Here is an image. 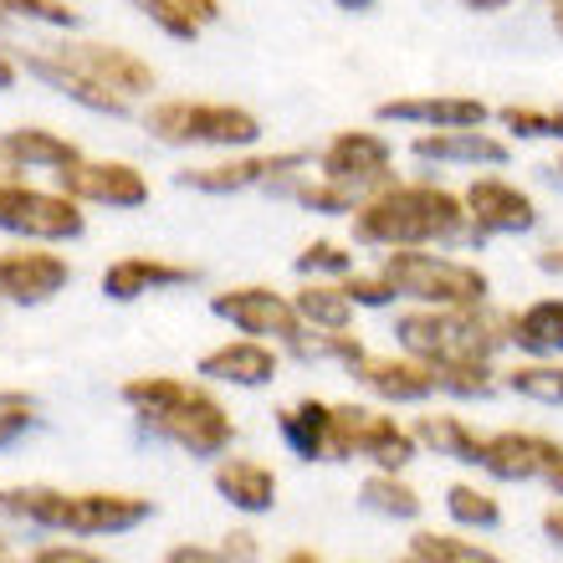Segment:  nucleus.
Returning a JSON list of instances; mask_svg holds the SVG:
<instances>
[{"mask_svg":"<svg viewBox=\"0 0 563 563\" xmlns=\"http://www.w3.org/2000/svg\"><path fill=\"white\" fill-rule=\"evenodd\" d=\"M553 5H563V0H553Z\"/></svg>","mask_w":563,"mask_h":563,"instance_id":"4d7b16f0","label":"nucleus"},{"mask_svg":"<svg viewBox=\"0 0 563 563\" xmlns=\"http://www.w3.org/2000/svg\"><path fill=\"white\" fill-rule=\"evenodd\" d=\"M410 553H420L426 563H503L497 553L476 549V543H466V538H445V533H416Z\"/></svg>","mask_w":563,"mask_h":563,"instance_id":"2f4dec72","label":"nucleus"},{"mask_svg":"<svg viewBox=\"0 0 563 563\" xmlns=\"http://www.w3.org/2000/svg\"><path fill=\"white\" fill-rule=\"evenodd\" d=\"M507 339L533 358H559L563 354V297H543L528 302L522 312L507 318Z\"/></svg>","mask_w":563,"mask_h":563,"instance_id":"5701e85b","label":"nucleus"},{"mask_svg":"<svg viewBox=\"0 0 563 563\" xmlns=\"http://www.w3.org/2000/svg\"><path fill=\"white\" fill-rule=\"evenodd\" d=\"M385 272L400 297H416L426 308H476L487 302V272H476L472 262L426 252V246H400L385 256Z\"/></svg>","mask_w":563,"mask_h":563,"instance_id":"39448f33","label":"nucleus"},{"mask_svg":"<svg viewBox=\"0 0 563 563\" xmlns=\"http://www.w3.org/2000/svg\"><path fill=\"white\" fill-rule=\"evenodd\" d=\"M400 563H426V559H420V553H410V559H400Z\"/></svg>","mask_w":563,"mask_h":563,"instance_id":"864d4df0","label":"nucleus"},{"mask_svg":"<svg viewBox=\"0 0 563 563\" xmlns=\"http://www.w3.org/2000/svg\"><path fill=\"white\" fill-rule=\"evenodd\" d=\"M472 231L466 200L430 179H389L379 190H369L354 206V241L358 246H435V241H456Z\"/></svg>","mask_w":563,"mask_h":563,"instance_id":"f257e3e1","label":"nucleus"},{"mask_svg":"<svg viewBox=\"0 0 563 563\" xmlns=\"http://www.w3.org/2000/svg\"><path fill=\"white\" fill-rule=\"evenodd\" d=\"M416 441L435 445V456L466 461V466H482V445H487L461 416H420L416 420Z\"/></svg>","mask_w":563,"mask_h":563,"instance_id":"bb28decb","label":"nucleus"},{"mask_svg":"<svg viewBox=\"0 0 563 563\" xmlns=\"http://www.w3.org/2000/svg\"><path fill=\"white\" fill-rule=\"evenodd\" d=\"M549 487L563 497V456H559V466H553V472H549Z\"/></svg>","mask_w":563,"mask_h":563,"instance_id":"8fccbe9b","label":"nucleus"},{"mask_svg":"<svg viewBox=\"0 0 563 563\" xmlns=\"http://www.w3.org/2000/svg\"><path fill=\"white\" fill-rule=\"evenodd\" d=\"M559 456L563 445H553L549 435L503 430V435H487V445H482V472H492L497 482H533V476H549Z\"/></svg>","mask_w":563,"mask_h":563,"instance_id":"2eb2a0df","label":"nucleus"},{"mask_svg":"<svg viewBox=\"0 0 563 563\" xmlns=\"http://www.w3.org/2000/svg\"><path fill=\"white\" fill-rule=\"evenodd\" d=\"M175 5L190 15L195 26H210V21H221V0H175Z\"/></svg>","mask_w":563,"mask_h":563,"instance_id":"a19ab883","label":"nucleus"},{"mask_svg":"<svg viewBox=\"0 0 563 563\" xmlns=\"http://www.w3.org/2000/svg\"><path fill=\"white\" fill-rule=\"evenodd\" d=\"M543 533H549L553 543H563V507H549V512H543Z\"/></svg>","mask_w":563,"mask_h":563,"instance_id":"a18cd8bd","label":"nucleus"},{"mask_svg":"<svg viewBox=\"0 0 563 563\" xmlns=\"http://www.w3.org/2000/svg\"><path fill=\"white\" fill-rule=\"evenodd\" d=\"M0 518H21L36 528H62V533H123L148 518L144 497L123 492H52V487H15L0 492Z\"/></svg>","mask_w":563,"mask_h":563,"instance_id":"7ed1b4c3","label":"nucleus"},{"mask_svg":"<svg viewBox=\"0 0 563 563\" xmlns=\"http://www.w3.org/2000/svg\"><path fill=\"white\" fill-rule=\"evenodd\" d=\"M82 210L73 195L31 190L21 179H0V231L26 241H73L82 236Z\"/></svg>","mask_w":563,"mask_h":563,"instance_id":"6e6552de","label":"nucleus"},{"mask_svg":"<svg viewBox=\"0 0 563 563\" xmlns=\"http://www.w3.org/2000/svg\"><path fill=\"white\" fill-rule=\"evenodd\" d=\"M200 374L206 379H225V385H272L277 379V354H272L267 343L256 339H241V343H225L216 354L200 358Z\"/></svg>","mask_w":563,"mask_h":563,"instance_id":"412c9836","label":"nucleus"},{"mask_svg":"<svg viewBox=\"0 0 563 563\" xmlns=\"http://www.w3.org/2000/svg\"><path fill=\"white\" fill-rule=\"evenodd\" d=\"M57 185L73 200H92V206H113V210H134L148 200V179L123 159H77L73 169L57 175Z\"/></svg>","mask_w":563,"mask_h":563,"instance_id":"f8f14e48","label":"nucleus"},{"mask_svg":"<svg viewBox=\"0 0 563 563\" xmlns=\"http://www.w3.org/2000/svg\"><path fill=\"white\" fill-rule=\"evenodd\" d=\"M507 389L538 405H563V364H518L507 374Z\"/></svg>","mask_w":563,"mask_h":563,"instance_id":"7c9ffc66","label":"nucleus"},{"mask_svg":"<svg viewBox=\"0 0 563 563\" xmlns=\"http://www.w3.org/2000/svg\"><path fill=\"white\" fill-rule=\"evenodd\" d=\"M0 15H31L46 26H77V11L62 0H0Z\"/></svg>","mask_w":563,"mask_h":563,"instance_id":"4c0bfd02","label":"nucleus"},{"mask_svg":"<svg viewBox=\"0 0 563 563\" xmlns=\"http://www.w3.org/2000/svg\"><path fill=\"white\" fill-rule=\"evenodd\" d=\"M21 67H26V73H36L42 82H52L57 92H67L73 103L92 108V113H129V98H119V92L98 88L92 77H82L77 67H67L62 57H42V52H26V57H21Z\"/></svg>","mask_w":563,"mask_h":563,"instance_id":"4be33fe9","label":"nucleus"},{"mask_svg":"<svg viewBox=\"0 0 563 563\" xmlns=\"http://www.w3.org/2000/svg\"><path fill=\"white\" fill-rule=\"evenodd\" d=\"M354 272V252L349 246H339V241H312L308 252L297 256V277H349Z\"/></svg>","mask_w":563,"mask_h":563,"instance_id":"f704fd0d","label":"nucleus"},{"mask_svg":"<svg viewBox=\"0 0 563 563\" xmlns=\"http://www.w3.org/2000/svg\"><path fill=\"white\" fill-rule=\"evenodd\" d=\"M123 400L134 405L148 430L169 435V441L195 451V456H221L225 445H231V416L210 400L206 389L185 385V379H169V374L129 379Z\"/></svg>","mask_w":563,"mask_h":563,"instance_id":"f03ea898","label":"nucleus"},{"mask_svg":"<svg viewBox=\"0 0 563 563\" xmlns=\"http://www.w3.org/2000/svg\"><path fill=\"white\" fill-rule=\"evenodd\" d=\"M358 385L379 395V400H395V405H410V400H426L435 395V369H430L426 358L405 354V358H389V354H364L354 364Z\"/></svg>","mask_w":563,"mask_h":563,"instance_id":"dca6fc26","label":"nucleus"},{"mask_svg":"<svg viewBox=\"0 0 563 563\" xmlns=\"http://www.w3.org/2000/svg\"><path fill=\"white\" fill-rule=\"evenodd\" d=\"M343 292L354 297L358 308H385V302H395V282L385 277V272H379V277H354V272H349V277H343Z\"/></svg>","mask_w":563,"mask_h":563,"instance_id":"58836bf2","label":"nucleus"},{"mask_svg":"<svg viewBox=\"0 0 563 563\" xmlns=\"http://www.w3.org/2000/svg\"><path fill=\"white\" fill-rule=\"evenodd\" d=\"M282 563H323V553H312V549H292Z\"/></svg>","mask_w":563,"mask_h":563,"instance_id":"de8ad7c7","label":"nucleus"},{"mask_svg":"<svg viewBox=\"0 0 563 563\" xmlns=\"http://www.w3.org/2000/svg\"><path fill=\"white\" fill-rule=\"evenodd\" d=\"M195 272L190 267H175V262H154V256H123L113 267L103 272V292L129 302V297H144L154 287H185Z\"/></svg>","mask_w":563,"mask_h":563,"instance_id":"393cba45","label":"nucleus"},{"mask_svg":"<svg viewBox=\"0 0 563 563\" xmlns=\"http://www.w3.org/2000/svg\"><path fill=\"white\" fill-rule=\"evenodd\" d=\"M553 26H559V31H563V5H553Z\"/></svg>","mask_w":563,"mask_h":563,"instance_id":"603ef678","label":"nucleus"},{"mask_svg":"<svg viewBox=\"0 0 563 563\" xmlns=\"http://www.w3.org/2000/svg\"><path fill=\"white\" fill-rule=\"evenodd\" d=\"M164 563H231V559H225V553H210V549H190V543H185V549L164 553Z\"/></svg>","mask_w":563,"mask_h":563,"instance_id":"37998d69","label":"nucleus"},{"mask_svg":"<svg viewBox=\"0 0 563 563\" xmlns=\"http://www.w3.org/2000/svg\"><path fill=\"white\" fill-rule=\"evenodd\" d=\"M385 123H420V129H482L492 108L482 98H389L374 108Z\"/></svg>","mask_w":563,"mask_h":563,"instance_id":"a211bd4d","label":"nucleus"},{"mask_svg":"<svg viewBox=\"0 0 563 563\" xmlns=\"http://www.w3.org/2000/svg\"><path fill=\"white\" fill-rule=\"evenodd\" d=\"M410 154L435 164H507V144L482 129H435V134H420Z\"/></svg>","mask_w":563,"mask_h":563,"instance_id":"aec40b11","label":"nucleus"},{"mask_svg":"<svg viewBox=\"0 0 563 563\" xmlns=\"http://www.w3.org/2000/svg\"><path fill=\"white\" fill-rule=\"evenodd\" d=\"M216 487H221V497L231 507H241V512H272V503H277V476H272V466L246 461V456L221 461V466H216Z\"/></svg>","mask_w":563,"mask_h":563,"instance_id":"b1692460","label":"nucleus"},{"mask_svg":"<svg viewBox=\"0 0 563 563\" xmlns=\"http://www.w3.org/2000/svg\"><path fill=\"white\" fill-rule=\"evenodd\" d=\"M302 164H312V154H302V148L252 154V159H221V164H200V169H179L175 185L179 190H206V195H236V190H252V185H267V179L287 175V169H302Z\"/></svg>","mask_w":563,"mask_h":563,"instance_id":"ddd939ff","label":"nucleus"},{"mask_svg":"<svg viewBox=\"0 0 563 563\" xmlns=\"http://www.w3.org/2000/svg\"><path fill=\"white\" fill-rule=\"evenodd\" d=\"M0 563H5V559H0ZM31 563H36V559H31Z\"/></svg>","mask_w":563,"mask_h":563,"instance_id":"13d9d810","label":"nucleus"},{"mask_svg":"<svg viewBox=\"0 0 563 563\" xmlns=\"http://www.w3.org/2000/svg\"><path fill=\"white\" fill-rule=\"evenodd\" d=\"M0 559H5V549H0Z\"/></svg>","mask_w":563,"mask_h":563,"instance_id":"6e6d98bb","label":"nucleus"},{"mask_svg":"<svg viewBox=\"0 0 563 563\" xmlns=\"http://www.w3.org/2000/svg\"><path fill=\"white\" fill-rule=\"evenodd\" d=\"M11 82H15V62L5 57V52H0V92L11 88Z\"/></svg>","mask_w":563,"mask_h":563,"instance_id":"49530a36","label":"nucleus"},{"mask_svg":"<svg viewBox=\"0 0 563 563\" xmlns=\"http://www.w3.org/2000/svg\"><path fill=\"white\" fill-rule=\"evenodd\" d=\"M553 169H559V175H563V148H559V164H553Z\"/></svg>","mask_w":563,"mask_h":563,"instance_id":"5fc2aeb1","label":"nucleus"},{"mask_svg":"<svg viewBox=\"0 0 563 563\" xmlns=\"http://www.w3.org/2000/svg\"><path fill=\"white\" fill-rule=\"evenodd\" d=\"M82 159V148L73 139H57L46 134V129H11V134L0 139V179H21V169H73Z\"/></svg>","mask_w":563,"mask_h":563,"instance_id":"6ab92c4d","label":"nucleus"},{"mask_svg":"<svg viewBox=\"0 0 563 563\" xmlns=\"http://www.w3.org/2000/svg\"><path fill=\"white\" fill-rule=\"evenodd\" d=\"M364 507H369V512H385V518H405V522L420 518L416 487H405L395 472H379L364 482Z\"/></svg>","mask_w":563,"mask_h":563,"instance_id":"c756f323","label":"nucleus"},{"mask_svg":"<svg viewBox=\"0 0 563 563\" xmlns=\"http://www.w3.org/2000/svg\"><path fill=\"white\" fill-rule=\"evenodd\" d=\"M343 11H374V0H339Z\"/></svg>","mask_w":563,"mask_h":563,"instance_id":"3c124183","label":"nucleus"},{"mask_svg":"<svg viewBox=\"0 0 563 563\" xmlns=\"http://www.w3.org/2000/svg\"><path fill=\"white\" fill-rule=\"evenodd\" d=\"M445 507H451V518L466 522V528H497V522H503V507H497V497L466 487V482L445 492Z\"/></svg>","mask_w":563,"mask_h":563,"instance_id":"473e14b6","label":"nucleus"},{"mask_svg":"<svg viewBox=\"0 0 563 563\" xmlns=\"http://www.w3.org/2000/svg\"><path fill=\"white\" fill-rule=\"evenodd\" d=\"M31 420H36V400H31V395L5 389V395H0V445L21 441V435L31 430Z\"/></svg>","mask_w":563,"mask_h":563,"instance_id":"e433bc0d","label":"nucleus"},{"mask_svg":"<svg viewBox=\"0 0 563 563\" xmlns=\"http://www.w3.org/2000/svg\"><path fill=\"white\" fill-rule=\"evenodd\" d=\"M328 456H369L379 461V472H400L416 456V430L395 426V416H379L364 405H333Z\"/></svg>","mask_w":563,"mask_h":563,"instance_id":"0eeeda50","label":"nucleus"},{"mask_svg":"<svg viewBox=\"0 0 563 563\" xmlns=\"http://www.w3.org/2000/svg\"><path fill=\"white\" fill-rule=\"evenodd\" d=\"M134 11H144L148 21H154V26H164L169 36H195V31H200L190 15L179 11L175 0H134Z\"/></svg>","mask_w":563,"mask_h":563,"instance_id":"ea45409f","label":"nucleus"},{"mask_svg":"<svg viewBox=\"0 0 563 563\" xmlns=\"http://www.w3.org/2000/svg\"><path fill=\"white\" fill-rule=\"evenodd\" d=\"M461 5H472V11H503V5H512V0H461Z\"/></svg>","mask_w":563,"mask_h":563,"instance_id":"09e8293b","label":"nucleus"},{"mask_svg":"<svg viewBox=\"0 0 563 563\" xmlns=\"http://www.w3.org/2000/svg\"><path fill=\"white\" fill-rule=\"evenodd\" d=\"M210 312L225 318L231 328H241V333H252V339H282L287 349L308 333V323L297 318V308L282 292H272V287H231V292H216L210 297Z\"/></svg>","mask_w":563,"mask_h":563,"instance_id":"9d476101","label":"nucleus"},{"mask_svg":"<svg viewBox=\"0 0 563 563\" xmlns=\"http://www.w3.org/2000/svg\"><path fill=\"white\" fill-rule=\"evenodd\" d=\"M405 354L426 358V364H445V358H492L507 339V318L476 302V308H420V312H405L400 323Z\"/></svg>","mask_w":563,"mask_h":563,"instance_id":"20e7f679","label":"nucleus"},{"mask_svg":"<svg viewBox=\"0 0 563 563\" xmlns=\"http://www.w3.org/2000/svg\"><path fill=\"white\" fill-rule=\"evenodd\" d=\"M292 195L308 210H318V216H354V206H358V195L349 190V185H339V179H328V175L308 179V185H297Z\"/></svg>","mask_w":563,"mask_h":563,"instance_id":"72a5a7b5","label":"nucleus"},{"mask_svg":"<svg viewBox=\"0 0 563 563\" xmlns=\"http://www.w3.org/2000/svg\"><path fill=\"white\" fill-rule=\"evenodd\" d=\"M507 134L518 139H559L563 144V108L559 113H543V108H503Z\"/></svg>","mask_w":563,"mask_h":563,"instance_id":"c9c22d12","label":"nucleus"},{"mask_svg":"<svg viewBox=\"0 0 563 563\" xmlns=\"http://www.w3.org/2000/svg\"><path fill=\"white\" fill-rule=\"evenodd\" d=\"M466 216H472V241H487V236H522V231H533L538 225V206L533 195L518 190V185H507V179H472L466 185Z\"/></svg>","mask_w":563,"mask_h":563,"instance_id":"9b49d317","label":"nucleus"},{"mask_svg":"<svg viewBox=\"0 0 563 563\" xmlns=\"http://www.w3.org/2000/svg\"><path fill=\"white\" fill-rule=\"evenodd\" d=\"M148 134L159 144H210V148H246L262 139V123L256 113L236 103H190V98H164L144 113Z\"/></svg>","mask_w":563,"mask_h":563,"instance_id":"423d86ee","label":"nucleus"},{"mask_svg":"<svg viewBox=\"0 0 563 563\" xmlns=\"http://www.w3.org/2000/svg\"><path fill=\"white\" fill-rule=\"evenodd\" d=\"M36 563H103V559H92V553H82V549H42Z\"/></svg>","mask_w":563,"mask_h":563,"instance_id":"c03bdc74","label":"nucleus"},{"mask_svg":"<svg viewBox=\"0 0 563 563\" xmlns=\"http://www.w3.org/2000/svg\"><path fill=\"white\" fill-rule=\"evenodd\" d=\"M225 559H231V563H252L256 559V543H252V533H231V538H225Z\"/></svg>","mask_w":563,"mask_h":563,"instance_id":"79ce46f5","label":"nucleus"},{"mask_svg":"<svg viewBox=\"0 0 563 563\" xmlns=\"http://www.w3.org/2000/svg\"><path fill=\"white\" fill-rule=\"evenodd\" d=\"M318 175L339 179V185H349L364 200L369 190L395 179V148H389L385 134H374V129H343L318 154Z\"/></svg>","mask_w":563,"mask_h":563,"instance_id":"1a4fd4ad","label":"nucleus"},{"mask_svg":"<svg viewBox=\"0 0 563 563\" xmlns=\"http://www.w3.org/2000/svg\"><path fill=\"white\" fill-rule=\"evenodd\" d=\"M292 308L312 333H349L358 302L343 292V282H308V287L292 297Z\"/></svg>","mask_w":563,"mask_h":563,"instance_id":"a878e982","label":"nucleus"},{"mask_svg":"<svg viewBox=\"0 0 563 563\" xmlns=\"http://www.w3.org/2000/svg\"><path fill=\"white\" fill-rule=\"evenodd\" d=\"M430 369H435V389L456 395V400H487L497 389L492 358H445V364H430Z\"/></svg>","mask_w":563,"mask_h":563,"instance_id":"c85d7f7f","label":"nucleus"},{"mask_svg":"<svg viewBox=\"0 0 563 563\" xmlns=\"http://www.w3.org/2000/svg\"><path fill=\"white\" fill-rule=\"evenodd\" d=\"M57 57L67 67H77L82 77H92L98 88L119 92V98H144L154 88V67L139 62L134 52H123V46H103V42H62Z\"/></svg>","mask_w":563,"mask_h":563,"instance_id":"4468645a","label":"nucleus"},{"mask_svg":"<svg viewBox=\"0 0 563 563\" xmlns=\"http://www.w3.org/2000/svg\"><path fill=\"white\" fill-rule=\"evenodd\" d=\"M73 282V267L57 252H0V292L15 302H46Z\"/></svg>","mask_w":563,"mask_h":563,"instance_id":"f3484780","label":"nucleus"},{"mask_svg":"<svg viewBox=\"0 0 563 563\" xmlns=\"http://www.w3.org/2000/svg\"><path fill=\"white\" fill-rule=\"evenodd\" d=\"M282 435L297 456H328V435H333V405L302 400L292 410H282Z\"/></svg>","mask_w":563,"mask_h":563,"instance_id":"cd10ccee","label":"nucleus"}]
</instances>
